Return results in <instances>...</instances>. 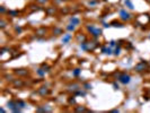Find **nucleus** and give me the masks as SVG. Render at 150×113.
Segmentation results:
<instances>
[{"mask_svg": "<svg viewBox=\"0 0 150 113\" xmlns=\"http://www.w3.org/2000/svg\"><path fill=\"white\" fill-rule=\"evenodd\" d=\"M149 69V65H148V62L147 61H140L139 63L135 65L134 67V70L137 71V72H143V71H146V70Z\"/></svg>", "mask_w": 150, "mask_h": 113, "instance_id": "1", "label": "nucleus"}, {"mask_svg": "<svg viewBox=\"0 0 150 113\" xmlns=\"http://www.w3.org/2000/svg\"><path fill=\"white\" fill-rule=\"evenodd\" d=\"M87 30H88V32H90V34L93 35L94 37H98V36H100L102 35V33H103V31L100 30V28H97V27H95V25H88L87 26Z\"/></svg>", "mask_w": 150, "mask_h": 113, "instance_id": "2", "label": "nucleus"}, {"mask_svg": "<svg viewBox=\"0 0 150 113\" xmlns=\"http://www.w3.org/2000/svg\"><path fill=\"white\" fill-rule=\"evenodd\" d=\"M14 74L19 76V77H25V76L30 75V70L26 68H16V69H14Z\"/></svg>", "mask_w": 150, "mask_h": 113, "instance_id": "3", "label": "nucleus"}, {"mask_svg": "<svg viewBox=\"0 0 150 113\" xmlns=\"http://www.w3.org/2000/svg\"><path fill=\"white\" fill-rule=\"evenodd\" d=\"M117 80L120 82V83L124 84V85H126V84H129L130 82H131V77H130V75H126V74H120L119 75V77H117Z\"/></svg>", "mask_w": 150, "mask_h": 113, "instance_id": "4", "label": "nucleus"}, {"mask_svg": "<svg viewBox=\"0 0 150 113\" xmlns=\"http://www.w3.org/2000/svg\"><path fill=\"white\" fill-rule=\"evenodd\" d=\"M120 17H121V19H123V21H130V19L132 18V15L130 13H128L126 10L122 9L120 11Z\"/></svg>", "mask_w": 150, "mask_h": 113, "instance_id": "5", "label": "nucleus"}, {"mask_svg": "<svg viewBox=\"0 0 150 113\" xmlns=\"http://www.w3.org/2000/svg\"><path fill=\"white\" fill-rule=\"evenodd\" d=\"M98 45L99 44L97 42H95V41H90V42L87 41V51H94Z\"/></svg>", "mask_w": 150, "mask_h": 113, "instance_id": "6", "label": "nucleus"}, {"mask_svg": "<svg viewBox=\"0 0 150 113\" xmlns=\"http://www.w3.org/2000/svg\"><path fill=\"white\" fill-rule=\"evenodd\" d=\"M37 93H39L41 96H46L50 94V89H49L46 86H42L37 89Z\"/></svg>", "mask_w": 150, "mask_h": 113, "instance_id": "7", "label": "nucleus"}, {"mask_svg": "<svg viewBox=\"0 0 150 113\" xmlns=\"http://www.w3.org/2000/svg\"><path fill=\"white\" fill-rule=\"evenodd\" d=\"M11 83H13L14 87H16V88H21V87H24V85H25V83L21 79H14Z\"/></svg>", "mask_w": 150, "mask_h": 113, "instance_id": "8", "label": "nucleus"}, {"mask_svg": "<svg viewBox=\"0 0 150 113\" xmlns=\"http://www.w3.org/2000/svg\"><path fill=\"white\" fill-rule=\"evenodd\" d=\"M45 13H46L47 16H53L56 13V8L54 6H50V7L45 8Z\"/></svg>", "mask_w": 150, "mask_h": 113, "instance_id": "9", "label": "nucleus"}, {"mask_svg": "<svg viewBox=\"0 0 150 113\" xmlns=\"http://www.w3.org/2000/svg\"><path fill=\"white\" fill-rule=\"evenodd\" d=\"M47 30L45 28V27H40V28H37V30L35 31V35L36 36H44V35L46 34Z\"/></svg>", "mask_w": 150, "mask_h": 113, "instance_id": "10", "label": "nucleus"}, {"mask_svg": "<svg viewBox=\"0 0 150 113\" xmlns=\"http://www.w3.org/2000/svg\"><path fill=\"white\" fill-rule=\"evenodd\" d=\"M102 53H105V54L111 56V54H113V50H112L111 46H103L102 48Z\"/></svg>", "mask_w": 150, "mask_h": 113, "instance_id": "11", "label": "nucleus"}, {"mask_svg": "<svg viewBox=\"0 0 150 113\" xmlns=\"http://www.w3.org/2000/svg\"><path fill=\"white\" fill-rule=\"evenodd\" d=\"M79 88H80V86H79V85H78V84H70V85H69L68 86V89L70 92H76V91H78V89H79Z\"/></svg>", "mask_w": 150, "mask_h": 113, "instance_id": "12", "label": "nucleus"}, {"mask_svg": "<svg viewBox=\"0 0 150 113\" xmlns=\"http://www.w3.org/2000/svg\"><path fill=\"white\" fill-rule=\"evenodd\" d=\"M52 32H53V34L56 35V36H58V35L63 34V31H62V28H60V27H54Z\"/></svg>", "mask_w": 150, "mask_h": 113, "instance_id": "13", "label": "nucleus"}, {"mask_svg": "<svg viewBox=\"0 0 150 113\" xmlns=\"http://www.w3.org/2000/svg\"><path fill=\"white\" fill-rule=\"evenodd\" d=\"M75 111L76 112H89V110H87L85 106H76Z\"/></svg>", "mask_w": 150, "mask_h": 113, "instance_id": "14", "label": "nucleus"}, {"mask_svg": "<svg viewBox=\"0 0 150 113\" xmlns=\"http://www.w3.org/2000/svg\"><path fill=\"white\" fill-rule=\"evenodd\" d=\"M71 37H72L71 34H65L63 37H62V43H68L69 41L71 40Z\"/></svg>", "mask_w": 150, "mask_h": 113, "instance_id": "15", "label": "nucleus"}, {"mask_svg": "<svg viewBox=\"0 0 150 113\" xmlns=\"http://www.w3.org/2000/svg\"><path fill=\"white\" fill-rule=\"evenodd\" d=\"M80 74H81V69H80V68H76V69L72 71V76H73V77H78Z\"/></svg>", "mask_w": 150, "mask_h": 113, "instance_id": "16", "label": "nucleus"}, {"mask_svg": "<svg viewBox=\"0 0 150 113\" xmlns=\"http://www.w3.org/2000/svg\"><path fill=\"white\" fill-rule=\"evenodd\" d=\"M16 102H17L18 108H20V109H25V108H26V103H25V102H24V101L18 100V101H16Z\"/></svg>", "mask_w": 150, "mask_h": 113, "instance_id": "17", "label": "nucleus"}, {"mask_svg": "<svg viewBox=\"0 0 150 113\" xmlns=\"http://www.w3.org/2000/svg\"><path fill=\"white\" fill-rule=\"evenodd\" d=\"M111 25H112V26H114V27H124V25H123L122 23H120V22H116V21H114V22H112V23H111Z\"/></svg>", "mask_w": 150, "mask_h": 113, "instance_id": "18", "label": "nucleus"}, {"mask_svg": "<svg viewBox=\"0 0 150 113\" xmlns=\"http://www.w3.org/2000/svg\"><path fill=\"white\" fill-rule=\"evenodd\" d=\"M70 23L73 24V25H78V24L80 23V21H79L77 17H71V18H70Z\"/></svg>", "mask_w": 150, "mask_h": 113, "instance_id": "19", "label": "nucleus"}, {"mask_svg": "<svg viewBox=\"0 0 150 113\" xmlns=\"http://www.w3.org/2000/svg\"><path fill=\"white\" fill-rule=\"evenodd\" d=\"M18 14H19V11H18V10H9V11H8V15L13 16V17H17Z\"/></svg>", "mask_w": 150, "mask_h": 113, "instance_id": "20", "label": "nucleus"}, {"mask_svg": "<svg viewBox=\"0 0 150 113\" xmlns=\"http://www.w3.org/2000/svg\"><path fill=\"white\" fill-rule=\"evenodd\" d=\"M77 40L80 42V43H82V42H85V41H87V39H86V35H78L77 36Z\"/></svg>", "mask_w": 150, "mask_h": 113, "instance_id": "21", "label": "nucleus"}, {"mask_svg": "<svg viewBox=\"0 0 150 113\" xmlns=\"http://www.w3.org/2000/svg\"><path fill=\"white\" fill-rule=\"evenodd\" d=\"M121 53V46H116L114 50H113V54L114 56H120Z\"/></svg>", "mask_w": 150, "mask_h": 113, "instance_id": "22", "label": "nucleus"}, {"mask_svg": "<svg viewBox=\"0 0 150 113\" xmlns=\"http://www.w3.org/2000/svg\"><path fill=\"white\" fill-rule=\"evenodd\" d=\"M30 8L33 10V11H39V10H41V7H39L37 5H30Z\"/></svg>", "mask_w": 150, "mask_h": 113, "instance_id": "23", "label": "nucleus"}, {"mask_svg": "<svg viewBox=\"0 0 150 113\" xmlns=\"http://www.w3.org/2000/svg\"><path fill=\"white\" fill-rule=\"evenodd\" d=\"M45 74H46V71L43 69L42 67H41L40 69H37V75H39V76H45Z\"/></svg>", "mask_w": 150, "mask_h": 113, "instance_id": "24", "label": "nucleus"}, {"mask_svg": "<svg viewBox=\"0 0 150 113\" xmlns=\"http://www.w3.org/2000/svg\"><path fill=\"white\" fill-rule=\"evenodd\" d=\"M124 4H125V6H128V8H130V9H133L134 7H133V4L130 1V0H125L124 1Z\"/></svg>", "mask_w": 150, "mask_h": 113, "instance_id": "25", "label": "nucleus"}, {"mask_svg": "<svg viewBox=\"0 0 150 113\" xmlns=\"http://www.w3.org/2000/svg\"><path fill=\"white\" fill-rule=\"evenodd\" d=\"M6 26H7V22H6L5 19H1V21H0V28L4 30Z\"/></svg>", "mask_w": 150, "mask_h": 113, "instance_id": "26", "label": "nucleus"}, {"mask_svg": "<svg viewBox=\"0 0 150 113\" xmlns=\"http://www.w3.org/2000/svg\"><path fill=\"white\" fill-rule=\"evenodd\" d=\"M36 112L45 113V112H46V110H45V106H39V108H37V109H36Z\"/></svg>", "mask_w": 150, "mask_h": 113, "instance_id": "27", "label": "nucleus"}, {"mask_svg": "<svg viewBox=\"0 0 150 113\" xmlns=\"http://www.w3.org/2000/svg\"><path fill=\"white\" fill-rule=\"evenodd\" d=\"M68 103L69 104H76V98H75V97H73V96H71V97H69L68 98Z\"/></svg>", "mask_w": 150, "mask_h": 113, "instance_id": "28", "label": "nucleus"}, {"mask_svg": "<svg viewBox=\"0 0 150 113\" xmlns=\"http://www.w3.org/2000/svg\"><path fill=\"white\" fill-rule=\"evenodd\" d=\"M75 95L85 96V95H86V93H85V92H81V91H79V89H78V91H76V92H75Z\"/></svg>", "mask_w": 150, "mask_h": 113, "instance_id": "29", "label": "nucleus"}, {"mask_svg": "<svg viewBox=\"0 0 150 113\" xmlns=\"http://www.w3.org/2000/svg\"><path fill=\"white\" fill-rule=\"evenodd\" d=\"M76 28V25H73V24H69L68 26H67V30L68 31H75Z\"/></svg>", "mask_w": 150, "mask_h": 113, "instance_id": "30", "label": "nucleus"}, {"mask_svg": "<svg viewBox=\"0 0 150 113\" xmlns=\"http://www.w3.org/2000/svg\"><path fill=\"white\" fill-rule=\"evenodd\" d=\"M5 78H6V80H8V82H13L14 78L11 75H7V76H5Z\"/></svg>", "mask_w": 150, "mask_h": 113, "instance_id": "31", "label": "nucleus"}, {"mask_svg": "<svg viewBox=\"0 0 150 113\" xmlns=\"http://www.w3.org/2000/svg\"><path fill=\"white\" fill-rule=\"evenodd\" d=\"M15 31H16V33H18V34H20L21 32H23L21 27H19V26H16V27H15Z\"/></svg>", "mask_w": 150, "mask_h": 113, "instance_id": "32", "label": "nucleus"}, {"mask_svg": "<svg viewBox=\"0 0 150 113\" xmlns=\"http://www.w3.org/2000/svg\"><path fill=\"white\" fill-rule=\"evenodd\" d=\"M50 0H36V2H39V4L43 5V4H46V2H49Z\"/></svg>", "mask_w": 150, "mask_h": 113, "instance_id": "33", "label": "nucleus"}, {"mask_svg": "<svg viewBox=\"0 0 150 113\" xmlns=\"http://www.w3.org/2000/svg\"><path fill=\"white\" fill-rule=\"evenodd\" d=\"M61 13H62V14H68L69 13V8H68V7H65V8H62V9H61Z\"/></svg>", "mask_w": 150, "mask_h": 113, "instance_id": "34", "label": "nucleus"}, {"mask_svg": "<svg viewBox=\"0 0 150 113\" xmlns=\"http://www.w3.org/2000/svg\"><path fill=\"white\" fill-rule=\"evenodd\" d=\"M0 13L2 14V15L6 13V8H5V6H1V7H0Z\"/></svg>", "mask_w": 150, "mask_h": 113, "instance_id": "35", "label": "nucleus"}, {"mask_svg": "<svg viewBox=\"0 0 150 113\" xmlns=\"http://www.w3.org/2000/svg\"><path fill=\"white\" fill-rule=\"evenodd\" d=\"M85 89H87V91H89L90 88H91V85H90V84H85Z\"/></svg>", "mask_w": 150, "mask_h": 113, "instance_id": "36", "label": "nucleus"}, {"mask_svg": "<svg viewBox=\"0 0 150 113\" xmlns=\"http://www.w3.org/2000/svg\"><path fill=\"white\" fill-rule=\"evenodd\" d=\"M115 44H116V41H114V40H113V41H111V42H110V46H111V48H113Z\"/></svg>", "mask_w": 150, "mask_h": 113, "instance_id": "37", "label": "nucleus"}, {"mask_svg": "<svg viewBox=\"0 0 150 113\" xmlns=\"http://www.w3.org/2000/svg\"><path fill=\"white\" fill-rule=\"evenodd\" d=\"M97 4V1L96 0H93V1H89V6H94V5Z\"/></svg>", "mask_w": 150, "mask_h": 113, "instance_id": "38", "label": "nucleus"}, {"mask_svg": "<svg viewBox=\"0 0 150 113\" xmlns=\"http://www.w3.org/2000/svg\"><path fill=\"white\" fill-rule=\"evenodd\" d=\"M113 87H114V89H119V85H116L115 83L113 84Z\"/></svg>", "mask_w": 150, "mask_h": 113, "instance_id": "39", "label": "nucleus"}, {"mask_svg": "<svg viewBox=\"0 0 150 113\" xmlns=\"http://www.w3.org/2000/svg\"><path fill=\"white\" fill-rule=\"evenodd\" d=\"M62 1H68V0H62Z\"/></svg>", "mask_w": 150, "mask_h": 113, "instance_id": "40", "label": "nucleus"}, {"mask_svg": "<svg viewBox=\"0 0 150 113\" xmlns=\"http://www.w3.org/2000/svg\"><path fill=\"white\" fill-rule=\"evenodd\" d=\"M148 1H150V0H148Z\"/></svg>", "mask_w": 150, "mask_h": 113, "instance_id": "41", "label": "nucleus"}]
</instances>
